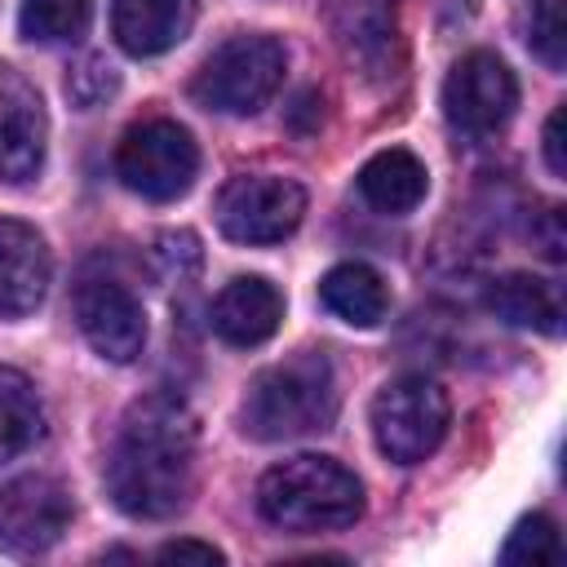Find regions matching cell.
<instances>
[{"label": "cell", "mask_w": 567, "mask_h": 567, "mask_svg": "<svg viewBox=\"0 0 567 567\" xmlns=\"http://www.w3.org/2000/svg\"><path fill=\"white\" fill-rule=\"evenodd\" d=\"M217 230L235 244H279L306 217V190L288 177L239 173L213 199Z\"/></svg>", "instance_id": "cell-7"}, {"label": "cell", "mask_w": 567, "mask_h": 567, "mask_svg": "<svg viewBox=\"0 0 567 567\" xmlns=\"http://www.w3.org/2000/svg\"><path fill=\"white\" fill-rule=\"evenodd\" d=\"M563 558V540H558V527L549 514H527L514 523L505 549H501V563H558Z\"/></svg>", "instance_id": "cell-21"}, {"label": "cell", "mask_w": 567, "mask_h": 567, "mask_svg": "<svg viewBox=\"0 0 567 567\" xmlns=\"http://www.w3.org/2000/svg\"><path fill=\"white\" fill-rule=\"evenodd\" d=\"M159 563H226V554L204 540H168L159 549Z\"/></svg>", "instance_id": "cell-26"}, {"label": "cell", "mask_w": 567, "mask_h": 567, "mask_svg": "<svg viewBox=\"0 0 567 567\" xmlns=\"http://www.w3.org/2000/svg\"><path fill=\"white\" fill-rule=\"evenodd\" d=\"M514 106H518V80L487 49L465 53L447 71V80H443V115L465 137H492V133H501L514 120Z\"/></svg>", "instance_id": "cell-8"}, {"label": "cell", "mask_w": 567, "mask_h": 567, "mask_svg": "<svg viewBox=\"0 0 567 567\" xmlns=\"http://www.w3.org/2000/svg\"><path fill=\"white\" fill-rule=\"evenodd\" d=\"M89 18H93V0H22L18 9V27L35 44L80 40L89 31Z\"/></svg>", "instance_id": "cell-20"}, {"label": "cell", "mask_w": 567, "mask_h": 567, "mask_svg": "<svg viewBox=\"0 0 567 567\" xmlns=\"http://www.w3.org/2000/svg\"><path fill=\"white\" fill-rule=\"evenodd\" d=\"M151 266L164 284H186L199 275L204 266V248H199V235L195 230H164L155 235L151 244Z\"/></svg>", "instance_id": "cell-22"}, {"label": "cell", "mask_w": 567, "mask_h": 567, "mask_svg": "<svg viewBox=\"0 0 567 567\" xmlns=\"http://www.w3.org/2000/svg\"><path fill=\"white\" fill-rule=\"evenodd\" d=\"M563 120H567V111L563 106H554L549 111V120H545V164H549V173L554 177H563L567 173V142H563Z\"/></svg>", "instance_id": "cell-25"}, {"label": "cell", "mask_w": 567, "mask_h": 567, "mask_svg": "<svg viewBox=\"0 0 567 567\" xmlns=\"http://www.w3.org/2000/svg\"><path fill=\"white\" fill-rule=\"evenodd\" d=\"M49 142V115L35 93V84L0 62V177L9 186H22L40 173Z\"/></svg>", "instance_id": "cell-12"}, {"label": "cell", "mask_w": 567, "mask_h": 567, "mask_svg": "<svg viewBox=\"0 0 567 567\" xmlns=\"http://www.w3.org/2000/svg\"><path fill=\"white\" fill-rule=\"evenodd\" d=\"M332 416H337V377L332 363L315 350H301L257 372L239 403V430L261 443H284L328 430Z\"/></svg>", "instance_id": "cell-2"}, {"label": "cell", "mask_w": 567, "mask_h": 567, "mask_svg": "<svg viewBox=\"0 0 567 567\" xmlns=\"http://www.w3.org/2000/svg\"><path fill=\"white\" fill-rule=\"evenodd\" d=\"M53 261L35 226L0 217V315L22 319L44 301Z\"/></svg>", "instance_id": "cell-13"}, {"label": "cell", "mask_w": 567, "mask_h": 567, "mask_svg": "<svg viewBox=\"0 0 567 567\" xmlns=\"http://www.w3.org/2000/svg\"><path fill=\"white\" fill-rule=\"evenodd\" d=\"M120 182L155 204H168L190 190L199 173V146L177 120H142L115 146Z\"/></svg>", "instance_id": "cell-6"}, {"label": "cell", "mask_w": 567, "mask_h": 567, "mask_svg": "<svg viewBox=\"0 0 567 567\" xmlns=\"http://www.w3.org/2000/svg\"><path fill=\"white\" fill-rule=\"evenodd\" d=\"M328 31L341 58L368 75L390 80L399 71V13L394 0H328Z\"/></svg>", "instance_id": "cell-11"}, {"label": "cell", "mask_w": 567, "mask_h": 567, "mask_svg": "<svg viewBox=\"0 0 567 567\" xmlns=\"http://www.w3.org/2000/svg\"><path fill=\"white\" fill-rule=\"evenodd\" d=\"M71 306H75V323H80L84 341L102 359L133 363L142 354V346H146V310H142L137 292L124 279L89 270V275H80Z\"/></svg>", "instance_id": "cell-9"}, {"label": "cell", "mask_w": 567, "mask_h": 567, "mask_svg": "<svg viewBox=\"0 0 567 567\" xmlns=\"http://www.w3.org/2000/svg\"><path fill=\"white\" fill-rule=\"evenodd\" d=\"M71 523V496L49 474H27L0 487V549L40 554L62 540Z\"/></svg>", "instance_id": "cell-10"}, {"label": "cell", "mask_w": 567, "mask_h": 567, "mask_svg": "<svg viewBox=\"0 0 567 567\" xmlns=\"http://www.w3.org/2000/svg\"><path fill=\"white\" fill-rule=\"evenodd\" d=\"M44 434V408L31 381L13 368H0V465L22 456Z\"/></svg>", "instance_id": "cell-19"}, {"label": "cell", "mask_w": 567, "mask_h": 567, "mask_svg": "<svg viewBox=\"0 0 567 567\" xmlns=\"http://www.w3.org/2000/svg\"><path fill=\"white\" fill-rule=\"evenodd\" d=\"M208 319H213V332H217L221 341L248 350V346H261V341L275 337V328H279V319H284V297H279V288H275L270 279H261V275H239V279H230V284L213 297Z\"/></svg>", "instance_id": "cell-14"}, {"label": "cell", "mask_w": 567, "mask_h": 567, "mask_svg": "<svg viewBox=\"0 0 567 567\" xmlns=\"http://www.w3.org/2000/svg\"><path fill=\"white\" fill-rule=\"evenodd\" d=\"M195 27V0H111V35L133 58H159Z\"/></svg>", "instance_id": "cell-15"}, {"label": "cell", "mask_w": 567, "mask_h": 567, "mask_svg": "<svg viewBox=\"0 0 567 567\" xmlns=\"http://www.w3.org/2000/svg\"><path fill=\"white\" fill-rule=\"evenodd\" d=\"M425 186H430L425 164H421L412 151H403V146L377 151V155L359 168V195H363L377 213H412V208L425 199Z\"/></svg>", "instance_id": "cell-16"}, {"label": "cell", "mask_w": 567, "mask_h": 567, "mask_svg": "<svg viewBox=\"0 0 567 567\" xmlns=\"http://www.w3.org/2000/svg\"><path fill=\"white\" fill-rule=\"evenodd\" d=\"M199 425L177 394H142L106 452V492L128 518H173L195 492Z\"/></svg>", "instance_id": "cell-1"}, {"label": "cell", "mask_w": 567, "mask_h": 567, "mask_svg": "<svg viewBox=\"0 0 567 567\" xmlns=\"http://www.w3.org/2000/svg\"><path fill=\"white\" fill-rule=\"evenodd\" d=\"M284 44L275 35L248 31L221 40L195 71L190 97L204 111L221 115H257L284 84Z\"/></svg>", "instance_id": "cell-4"}, {"label": "cell", "mask_w": 567, "mask_h": 567, "mask_svg": "<svg viewBox=\"0 0 567 567\" xmlns=\"http://www.w3.org/2000/svg\"><path fill=\"white\" fill-rule=\"evenodd\" d=\"M527 44L532 53L549 66V71H563V0H532L527 9Z\"/></svg>", "instance_id": "cell-23"}, {"label": "cell", "mask_w": 567, "mask_h": 567, "mask_svg": "<svg viewBox=\"0 0 567 567\" xmlns=\"http://www.w3.org/2000/svg\"><path fill=\"white\" fill-rule=\"evenodd\" d=\"M120 89V75H115V66L106 62V58H84L71 75H66V97L75 102V106H97V102H106L111 93Z\"/></svg>", "instance_id": "cell-24"}, {"label": "cell", "mask_w": 567, "mask_h": 567, "mask_svg": "<svg viewBox=\"0 0 567 567\" xmlns=\"http://www.w3.org/2000/svg\"><path fill=\"white\" fill-rule=\"evenodd\" d=\"M257 509L284 532H341L363 514V483L332 456H288L257 483Z\"/></svg>", "instance_id": "cell-3"}, {"label": "cell", "mask_w": 567, "mask_h": 567, "mask_svg": "<svg viewBox=\"0 0 567 567\" xmlns=\"http://www.w3.org/2000/svg\"><path fill=\"white\" fill-rule=\"evenodd\" d=\"M319 301L350 328H377L390 315L385 279L363 261H341L319 279Z\"/></svg>", "instance_id": "cell-17"}, {"label": "cell", "mask_w": 567, "mask_h": 567, "mask_svg": "<svg viewBox=\"0 0 567 567\" xmlns=\"http://www.w3.org/2000/svg\"><path fill=\"white\" fill-rule=\"evenodd\" d=\"M487 310L509 323V328H532V332H558V292L545 279L532 275H501L487 284Z\"/></svg>", "instance_id": "cell-18"}, {"label": "cell", "mask_w": 567, "mask_h": 567, "mask_svg": "<svg viewBox=\"0 0 567 567\" xmlns=\"http://www.w3.org/2000/svg\"><path fill=\"white\" fill-rule=\"evenodd\" d=\"M447 421H452L447 394L430 377H416V372L385 381L372 399V439L381 456H390L394 465L425 461L443 443Z\"/></svg>", "instance_id": "cell-5"}]
</instances>
